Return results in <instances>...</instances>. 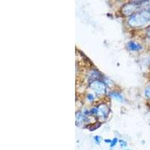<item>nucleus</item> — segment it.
Wrapping results in <instances>:
<instances>
[{
    "label": "nucleus",
    "mask_w": 150,
    "mask_h": 150,
    "mask_svg": "<svg viewBox=\"0 0 150 150\" xmlns=\"http://www.w3.org/2000/svg\"><path fill=\"white\" fill-rule=\"evenodd\" d=\"M150 22V8L140 11L131 16L128 21V26L132 28H138Z\"/></svg>",
    "instance_id": "1"
},
{
    "label": "nucleus",
    "mask_w": 150,
    "mask_h": 150,
    "mask_svg": "<svg viewBox=\"0 0 150 150\" xmlns=\"http://www.w3.org/2000/svg\"><path fill=\"white\" fill-rule=\"evenodd\" d=\"M137 3H134V2L128 3L125 5L123 8H122V12L125 16H132L134 14V12L139 8L140 5H144L146 4V2H143V3H140L141 2H136Z\"/></svg>",
    "instance_id": "2"
},
{
    "label": "nucleus",
    "mask_w": 150,
    "mask_h": 150,
    "mask_svg": "<svg viewBox=\"0 0 150 150\" xmlns=\"http://www.w3.org/2000/svg\"><path fill=\"white\" fill-rule=\"evenodd\" d=\"M89 112L92 115L101 116L103 119H107L109 115V108L106 104H100L96 108H92Z\"/></svg>",
    "instance_id": "3"
},
{
    "label": "nucleus",
    "mask_w": 150,
    "mask_h": 150,
    "mask_svg": "<svg viewBox=\"0 0 150 150\" xmlns=\"http://www.w3.org/2000/svg\"><path fill=\"white\" fill-rule=\"evenodd\" d=\"M91 89L97 95H103L107 92V86L103 81L100 80H96L90 82L89 84Z\"/></svg>",
    "instance_id": "4"
},
{
    "label": "nucleus",
    "mask_w": 150,
    "mask_h": 150,
    "mask_svg": "<svg viewBox=\"0 0 150 150\" xmlns=\"http://www.w3.org/2000/svg\"><path fill=\"white\" fill-rule=\"evenodd\" d=\"M127 48H128V50L130 51H133V52H137L140 51L142 50V46L138 44V43H136L134 41H131L127 43Z\"/></svg>",
    "instance_id": "5"
},
{
    "label": "nucleus",
    "mask_w": 150,
    "mask_h": 150,
    "mask_svg": "<svg viewBox=\"0 0 150 150\" xmlns=\"http://www.w3.org/2000/svg\"><path fill=\"white\" fill-rule=\"evenodd\" d=\"M87 121H88V118L86 117L84 112H77L76 113V122H77V123H79V125L83 124Z\"/></svg>",
    "instance_id": "6"
},
{
    "label": "nucleus",
    "mask_w": 150,
    "mask_h": 150,
    "mask_svg": "<svg viewBox=\"0 0 150 150\" xmlns=\"http://www.w3.org/2000/svg\"><path fill=\"white\" fill-rule=\"evenodd\" d=\"M110 96L112 98L115 99L116 101H120V102H123L124 101V97L120 92H112L110 93Z\"/></svg>",
    "instance_id": "7"
},
{
    "label": "nucleus",
    "mask_w": 150,
    "mask_h": 150,
    "mask_svg": "<svg viewBox=\"0 0 150 150\" xmlns=\"http://www.w3.org/2000/svg\"><path fill=\"white\" fill-rule=\"evenodd\" d=\"M100 126H101V123L97 122V123H95V124L93 125H89V126H88V129H89V131H95V130L98 129Z\"/></svg>",
    "instance_id": "8"
},
{
    "label": "nucleus",
    "mask_w": 150,
    "mask_h": 150,
    "mask_svg": "<svg viewBox=\"0 0 150 150\" xmlns=\"http://www.w3.org/2000/svg\"><path fill=\"white\" fill-rule=\"evenodd\" d=\"M101 138L100 136H98V135H96V136L93 137V141L94 143H96V145H99L101 143Z\"/></svg>",
    "instance_id": "9"
},
{
    "label": "nucleus",
    "mask_w": 150,
    "mask_h": 150,
    "mask_svg": "<svg viewBox=\"0 0 150 150\" xmlns=\"http://www.w3.org/2000/svg\"><path fill=\"white\" fill-rule=\"evenodd\" d=\"M117 143H119V139L117 137H114V138L112 139V141H111L110 143V149H113L115 146H116Z\"/></svg>",
    "instance_id": "10"
},
{
    "label": "nucleus",
    "mask_w": 150,
    "mask_h": 150,
    "mask_svg": "<svg viewBox=\"0 0 150 150\" xmlns=\"http://www.w3.org/2000/svg\"><path fill=\"white\" fill-rule=\"evenodd\" d=\"M144 94H145V96L147 98L150 99V85L146 88L145 91H144Z\"/></svg>",
    "instance_id": "11"
},
{
    "label": "nucleus",
    "mask_w": 150,
    "mask_h": 150,
    "mask_svg": "<svg viewBox=\"0 0 150 150\" xmlns=\"http://www.w3.org/2000/svg\"><path fill=\"white\" fill-rule=\"evenodd\" d=\"M86 98H87V100H88L89 101H90V102L95 101V96H94L93 94H92V93L87 94Z\"/></svg>",
    "instance_id": "12"
},
{
    "label": "nucleus",
    "mask_w": 150,
    "mask_h": 150,
    "mask_svg": "<svg viewBox=\"0 0 150 150\" xmlns=\"http://www.w3.org/2000/svg\"><path fill=\"white\" fill-rule=\"evenodd\" d=\"M119 143H120V146H121L122 148H125V147H127V146H128L127 142L124 140H119Z\"/></svg>",
    "instance_id": "13"
},
{
    "label": "nucleus",
    "mask_w": 150,
    "mask_h": 150,
    "mask_svg": "<svg viewBox=\"0 0 150 150\" xmlns=\"http://www.w3.org/2000/svg\"><path fill=\"white\" fill-rule=\"evenodd\" d=\"M111 141H112V140H110V139H105V140H104V142H105L106 143H110V144L111 143Z\"/></svg>",
    "instance_id": "14"
},
{
    "label": "nucleus",
    "mask_w": 150,
    "mask_h": 150,
    "mask_svg": "<svg viewBox=\"0 0 150 150\" xmlns=\"http://www.w3.org/2000/svg\"><path fill=\"white\" fill-rule=\"evenodd\" d=\"M148 35H149V37H150V30L148 32Z\"/></svg>",
    "instance_id": "15"
},
{
    "label": "nucleus",
    "mask_w": 150,
    "mask_h": 150,
    "mask_svg": "<svg viewBox=\"0 0 150 150\" xmlns=\"http://www.w3.org/2000/svg\"><path fill=\"white\" fill-rule=\"evenodd\" d=\"M125 150H130V149H125Z\"/></svg>",
    "instance_id": "16"
}]
</instances>
